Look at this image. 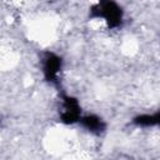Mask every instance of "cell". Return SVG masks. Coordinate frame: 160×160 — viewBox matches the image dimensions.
<instances>
[{
    "mask_svg": "<svg viewBox=\"0 0 160 160\" xmlns=\"http://www.w3.org/2000/svg\"><path fill=\"white\" fill-rule=\"evenodd\" d=\"M90 16L96 19L101 18L105 20L109 29H115L121 25L122 10L114 1H100L91 8Z\"/></svg>",
    "mask_w": 160,
    "mask_h": 160,
    "instance_id": "obj_1",
    "label": "cell"
},
{
    "mask_svg": "<svg viewBox=\"0 0 160 160\" xmlns=\"http://www.w3.org/2000/svg\"><path fill=\"white\" fill-rule=\"evenodd\" d=\"M81 110L78 100L72 96H62V104H61V111H60V119L65 124H74L76 121H80L81 119Z\"/></svg>",
    "mask_w": 160,
    "mask_h": 160,
    "instance_id": "obj_2",
    "label": "cell"
},
{
    "mask_svg": "<svg viewBox=\"0 0 160 160\" xmlns=\"http://www.w3.org/2000/svg\"><path fill=\"white\" fill-rule=\"evenodd\" d=\"M60 70H61V59L54 52H46L42 59V72L45 80L49 82H56Z\"/></svg>",
    "mask_w": 160,
    "mask_h": 160,
    "instance_id": "obj_3",
    "label": "cell"
},
{
    "mask_svg": "<svg viewBox=\"0 0 160 160\" xmlns=\"http://www.w3.org/2000/svg\"><path fill=\"white\" fill-rule=\"evenodd\" d=\"M81 125L92 134H101L105 130V122L96 115H86L80 119Z\"/></svg>",
    "mask_w": 160,
    "mask_h": 160,
    "instance_id": "obj_4",
    "label": "cell"
}]
</instances>
